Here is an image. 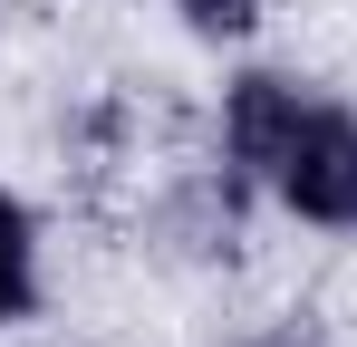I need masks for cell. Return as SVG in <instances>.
<instances>
[{"mask_svg": "<svg viewBox=\"0 0 357 347\" xmlns=\"http://www.w3.org/2000/svg\"><path fill=\"white\" fill-rule=\"evenodd\" d=\"M290 87L280 77H241V97H232V145L251 155V164H271L280 155V135H290Z\"/></svg>", "mask_w": 357, "mask_h": 347, "instance_id": "cell-2", "label": "cell"}, {"mask_svg": "<svg viewBox=\"0 0 357 347\" xmlns=\"http://www.w3.org/2000/svg\"><path fill=\"white\" fill-rule=\"evenodd\" d=\"M193 20H213V29H241V20H251V0H193Z\"/></svg>", "mask_w": 357, "mask_h": 347, "instance_id": "cell-4", "label": "cell"}, {"mask_svg": "<svg viewBox=\"0 0 357 347\" xmlns=\"http://www.w3.org/2000/svg\"><path fill=\"white\" fill-rule=\"evenodd\" d=\"M271 164L309 222H357V116H290Z\"/></svg>", "mask_w": 357, "mask_h": 347, "instance_id": "cell-1", "label": "cell"}, {"mask_svg": "<svg viewBox=\"0 0 357 347\" xmlns=\"http://www.w3.org/2000/svg\"><path fill=\"white\" fill-rule=\"evenodd\" d=\"M29 299V222H20V203L0 193V318Z\"/></svg>", "mask_w": 357, "mask_h": 347, "instance_id": "cell-3", "label": "cell"}]
</instances>
